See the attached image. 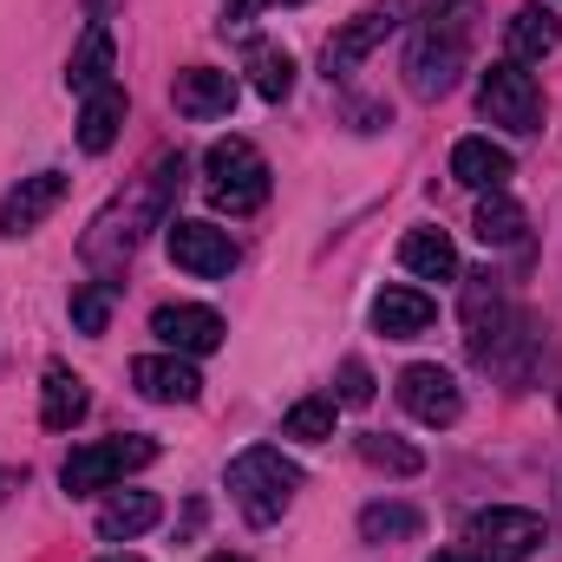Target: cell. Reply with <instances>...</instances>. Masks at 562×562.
<instances>
[{
  "instance_id": "obj_1",
  "label": "cell",
  "mask_w": 562,
  "mask_h": 562,
  "mask_svg": "<svg viewBox=\"0 0 562 562\" xmlns=\"http://www.w3.org/2000/svg\"><path fill=\"white\" fill-rule=\"evenodd\" d=\"M471 26H477V0H425L413 46H406V86L419 99H445L471 59Z\"/></svg>"
},
{
  "instance_id": "obj_2",
  "label": "cell",
  "mask_w": 562,
  "mask_h": 562,
  "mask_svg": "<svg viewBox=\"0 0 562 562\" xmlns=\"http://www.w3.org/2000/svg\"><path fill=\"white\" fill-rule=\"evenodd\" d=\"M294 491H301V464L281 458L276 445H249V451L229 458V497H236L243 524H256V530L281 524V510L294 504Z\"/></svg>"
},
{
  "instance_id": "obj_3",
  "label": "cell",
  "mask_w": 562,
  "mask_h": 562,
  "mask_svg": "<svg viewBox=\"0 0 562 562\" xmlns=\"http://www.w3.org/2000/svg\"><path fill=\"white\" fill-rule=\"evenodd\" d=\"M203 190L223 216H256L269 203V164L249 138H216L203 150Z\"/></svg>"
},
{
  "instance_id": "obj_4",
  "label": "cell",
  "mask_w": 562,
  "mask_h": 562,
  "mask_svg": "<svg viewBox=\"0 0 562 562\" xmlns=\"http://www.w3.org/2000/svg\"><path fill=\"white\" fill-rule=\"evenodd\" d=\"M144 464H157V438H144V431H125V438H92V445H79V451L66 458L59 484H66L72 497H92V491L125 484L132 471H144Z\"/></svg>"
},
{
  "instance_id": "obj_5",
  "label": "cell",
  "mask_w": 562,
  "mask_h": 562,
  "mask_svg": "<svg viewBox=\"0 0 562 562\" xmlns=\"http://www.w3.org/2000/svg\"><path fill=\"white\" fill-rule=\"evenodd\" d=\"M477 112H484L491 125L530 138V132H543V86H537L517 59H497V66L477 79Z\"/></svg>"
},
{
  "instance_id": "obj_6",
  "label": "cell",
  "mask_w": 562,
  "mask_h": 562,
  "mask_svg": "<svg viewBox=\"0 0 562 562\" xmlns=\"http://www.w3.org/2000/svg\"><path fill=\"white\" fill-rule=\"evenodd\" d=\"M543 517L537 510H524V504H491V510H477L471 517V550L484 562H530L543 550Z\"/></svg>"
},
{
  "instance_id": "obj_7",
  "label": "cell",
  "mask_w": 562,
  "mask_h": 562,
  "mask_svg": "<svg viewBox=\"0 0 562 562\" xmlns=\"http://www.w3.org/2000/svg\"><path fill=\"white\" fill-rule=\"evenodd\" d=\"M164 249H170V262H177L183 276H196V281H216V276L236 269L229 229H216V223H203V216H170V223H164Z\"/></svg>"
},
{
  "instance_id": "obj_8",
  "label": "cell",
  "mask_w": 562,
  "mask_h": 562,
  "mask_svg": "<svg viewBox=\"0 0 562 562\" xmlns=\"http://www.w3.org/2000/svg\"><path fill=\"white\" fill-rule=\"evenodd\" d=\"M517 321H524V314L504 301V281L491 276V269H484V276H464V340H471V353H477L484 367L497 360V347L510 340Z\"/></svg>"
},
{
  "instance_id": "obj_9",
  "label": "cell",
  "mask_w": 562,
  "mask_h": 562,
  "mask_svg": "<svg viewBox=\"0 0 562 562\" xmlns=\"http://www.w3.org/2000/svg\"><path fill=\"white\" fill-rule=\"evenodd\" d=\"M400 20H406V0H373V7H360L334 40H327V53H321V66H327V79H347L373 46H386L393 33H400Z\"/></svg>"
},
{
  "instance_id": "obj_10",
  "label": "cell",
  "mask_w": 562,
  "mask_h": 562,
  "mask_svg": "<svg viewBox=\"0 0 562 562\" xmlns=\"http://www.w3.org/2000/svg\"><path fill=\"white\" fill-rule=\"evenodd\" d=\"M150 334H157L170 353L196 360V353H216L229 327H223V314H216V307H196V301H170V307H157V314H150Z\"/></svg>"
},
{
  "instance_id": "obj_11",
  "label": "cell",
  "mask_w": 562,
  "mask_h": 562,
  "mask_svg": "<svg viewBox=\"0 0 562 562\" xmlns=\"http://www.w3.org/2000/svg\"><path fill=\"white\" fill-rule=\"evenodd\" d=\"M59 203H66V170H33V177H20V183L7 190V203H0V236H7V243H13V236H33Z\"/></svg>"
},
{
  "instance_id": "obj_12",
  "label": "cell",
  "mask_w": 562,
  "mask_h": 562,
  "mask_svg": "<svg viewBox=\"0 0 562 562\" xmlns=\"http://www.w3.org/2000/svg\"><path fill=\"white\" fill-rule=\"evenodd\" d=\"M400 406H406L419 425H458L464 419V393H458V380H451L445 367H425V360L400 373Z\"/></svg>"
},
{
  "instance_id": "obj_13",
  "label": "cell",
  "mask_w": 562,
  "mask_h": 562,
  "mask_svg": "<svg viewBox=\"0 0 562 562\" xmlns=\"http://www.w3.org/2000/svg\"><path fill=\"white\" fill-rule=\"evenodd\" d=\"M170 105H177L190 125L229 119V112H236V72H216V66H183V72H177V86H170Z\"/></svg>"
},
{
  "instance_id": "obj_14",
  "label": "cell",
  "mask_w": 562,
  "mask_h": 562,
  "mask_svg": "<svg viewBox=\"0 0 562 562\" xmlns=\"http://www.w3.org/2000/svg\"><path fill=\"white\" fill-rule=\"evenodd\" d=\"M132 386L150 406H190L203 393V380H196V367L183 353H138L132 360Z\"/></svg>"
},
{
  "instance_id": "obj_15",
  "label": "cell",
  "mask_w": 562,
  "mask_h": 562,
  "mask_svg": "<svg viewBox=\"0 0 562 562\" xmlns=\"http://www.w3.org/2000/svg\"><path fill=\"white\" fill-rule=\"evenodd\" d=\"M451 177L464 183V190H504L510 177H517V157L504 150V144H491V138H458L451 144Z\"/></svg>"
},
{
  "instance_id": "obj_16",
  "label": "cell",
  "mask_w": 562,
  "mask_h": 562,
  "mask_svg": "<svg viewBox=\"0 0 562 562\" xmlns=\"http://www.w3.org/2000/svg\"><path fill=\"white\" fill-rule=\"evenodd\" d=\"M112 66H119L112 26H105V20H92V26H86V40H79V46H72V59H66V86H72L79 99H92L99 86H112Z\"/></svg>"
},
{
  "instance_id": "obj_17",
  "label": "cell",
  "mask_w": 562,
  "mask_h": 562,
  "mask_svg": "<svg viewBox=\"0 0 562 562\" xmlns=\"http://www.w3.org/2000/svg\"><path fill=\"white\" fill-rule=\"evenodd\" d=\"M431 321H438V307H431L425 288H386V294L373 301V327H380L386 340H419Z\"/></svg>"
},
{
  "instance_id": "obj_18",
  "label": "cell",
  "mask_w": 562,
  "mask_h": 562,
  "mask_svg": "<svg viewBox=\"0 0 562 562\" xmlns=\"http://www.w3.org/2000/svg\"><path fill=\"white\" fill-rule=\"evenodd\" d=\"M119 125H125V86H99L79 105V150L86 157H105L119 144Z\"/></svg>"
},
{
  "instance_id": "obj_19",
  "label": "cell",
  "mask_w": 562,
  "mask_h": 562,
  "mask_svg": "<svg viewBox=\"0 0 562 562\" xmlns=\"http://www.w3.org/2000/svg\"><path fill=\"white\" fill-rule=\"evenodd\" d=\"M86 406H92L86 380H79L72 367H46V386H40V425H46V431H72V425L86 419Z\"/></svg>"
},
{
  "instance_id": "obj_20",
  "label": "cell",
  "mask_w": 562,
  "mask_h": 562,
  "mask_svg": "<svg viewBox=\"0 0 562 562\" xmlns=\"http://www.w3.org/2000/svg\"><path fill=\"white\" fill-rule=\"evenodd\" d=\"M557 46H562V20L550 7H517V13H510V59H517V66L550 59Z\"/></svg>"
},
{
  "instance_id": "obj_21",
  "label": "cell",
  "mask_w": 562,
  "mask_h": 562,
  "mask_svg": "<svg viewBox=\"0 0 562 562\" xmlns=\"http://www.w3.org/2000/svg\"><path fill=\"white\" fill-rule=\"evenodd\" d=\"M157 517H164V504H157L150 491H119V497L99 510V537H105V543H132V537H144Z\"/></svg>"
},
{
  "instance_id": "obj_22",
  "label": "cell",
  "mask_w": 562,
  "mask_h": 562,
  "mask_svg": "<svg viewBox=\"0 0 562 562\" xmlns=\"http://www.w3.org/2000/svg\"><path fill=\"white\" fill-rule=\"evenodd\" d=\"M400 262H406L419 281H451L458 276V249H451L445 229H413V236L400 243Z\"/></svg>"
},
{
  "instance_id": "obj_23",
  "label": "cell",
  "mask_w": 562,
  "mask_h": 562,
  "mask_svg": "<svg viewBox=\"0 0 562 562\" xmlns=\"http://www.w3.org/2000/svg\"><path fill=\"white\" fill-rule=\"evenodd\" d=\"M471 229H477V243H484V249H517V243H524V210H517L504 190H491V196L477 203Z\"/></svg>"
},
{
  "instance_id": "obj_24",
  "label": "cell",
  "mask_w": 562,
  "mask_h": 562,
  "mask_svg": "<svg viewBox=\"0 0 562 562\" xmlns=\"http://www.w3.org/2000/svg\"><path fill=\"white\" fill-rule=\"evenodd\" d=\"M353 445H360V458H367L373 471H393V477H419L425 471V451L406 445V438H393V431H360Z\"/></svg>"
},
{
  "instance_id": "obj_25",
  "label": "cell",
  "mask_w": 562,
  "mask_h": 562,
  "mask_svg": "<svg viewBox=\"0 0 562 562\" xmlns=\"http://www.w3.org/2000/svg\"><path fill=\"white\" fill-rule=\"evenodd\" d=\"M419 530H425V517L413 504H367L360 510V537L367 543H413Z\"/></svg>"
},
{
  "instance_id": "obj_26",
  "label": "cell",
  "mask_w": 562,
  "mask_h": 562,
  "mask_svg": "<svg viewBox=\"0 0 562 562\" xmlns=\"http://www.w3.org/2000/svg\"><path fill=\"white\" fill-rule=\"evenodd\" d=\"M249 86H256L269 105H281V99L294 92V59H288L281 46H269V40H256V46H249Z\"/></svg>"
},
{
  "instance_id": "obj_27",
  "label": "cell",
  "mask_w": 562,
  "mask_h": 562,
  "mask_svg": "<svg viewBox=\"0 0 562 562\" xmlns=\"http://www.w3.org/2000/svg\"><path fill=\"white\" fill-rule=\"evenodd\" d=\"M334 419H340V400H294L288 419H281V438H301V445H327L334 438Z\"/></svg>"
},
{
  "instance_id": "obj_28",
  "label": "cell",
  "mask_w": 562,
  "mask_h": 562,
  "mask_svg": "<svg viewBox=\"0 0 562 562\" xmlns=\"http://www.w3.org/2000/svg\"><path fill=\"white\" fill-rule=\"evenodd\" d=\"M112 294H119V281H86V288H72V327L99 340V334L112 327Z\"/></svg>"
},
{
  "instance_id": "obj_29",
  "label": "cell",
  "mask_w": 562,
  "mask_h": 562,
  "mask_svg": "<svg viewBox=\"0 0 562 562\" xmlns=\"http://www.w3.org/2000/svg\"><path fill=\"white\" fill-rule=\"evenodd\" d=\"M334 400H340V406H373V373H367V360H340Z\"/></svg>"
},
{
  "instance_id": "obj_30",
  "label": "cell",
  "mask_w": 562,
  "mask_h": 562,
  "mask_svg": "<svg viewBox=\"0 0 562 562\" xmlns=\"http://www.w3.org/2000/svg\"><path fill=\"white\" fill-rule=\"evenodd\" d=\"M262 7H276V0H223V33H236V26H249Z\"/></svg>"
},
{
  "instance_id": "obj_31",
  "label": "cell",
  "mask_w": 562,
  "mask_h": 562,
  "mask_svg": "<svg viewBox=\"0 0 562 562\" xmlns=\"http://www.w3.org/2000/svg\"><path fill=\"white\" fill-rule=\"evenodd\" d=\"M431 562H484V557H477V550H438Z\"/></svg>"
},
{
  "instance_id": "obj_32",
  "label": "cell",
  "mask_w": 562,
  "mask_h": 562,
  "mask_svg": "<svg viewBox=\"0 0 562 562\" xmlns=\"http://www.w3.org/2000/svg\"><path fill=\"white\" fill-rule=\"evenodd\" d=\"M112 7H119V0H86V13H92V20H105Z\"/></svg>"
},
{
  "instance_id": "obj_33",
  "label": "cell",
  "mask_w": 562,
  "mask_h": 562,
  "mask_svg": "<svg viewBox=\"0 0 562 562\" xmlns=\"http://www.w3.org/2000/svg\"><path fill=\"white\" fill-rule=\"evenodd\" d=\"M7 484H13V471H0V504H7Z\"/></svg>"
},
{
  "instance_id": "obj_34",
  "label": "cell",
  "mask_w": 562,
  "mask_h": 562,
  "mask_svg": "<svg viewBox=\"0 0 562 562\" xmlns=\"http://www.w3.org/2000/svg\"><path fill=\"white\" fill-rule=\"evenodd\" d=\"M210 562H249V557H229V550H223V557H210Z\"/></svg>"
},
{
  "instance_id": "obj_35",
  "label": "cell",
  "mask_w": 562,
  "mask_h": 562,
  "mask_svg": "<svg viewBox=\"0 0 562 562\" xmlns=\"http://www.w3.org/2000/svg\"><path fill=\"white\" fill-rule=\"evenodd\" d=\"M99 562H144V557H99Z\"/></svg>"
},
{
  "instance_id": "obj_36",
  "label": "cell",
  "mask_w": 562,
  "mask_h": 562,
  "mask_svg": "<svg viewBox=\"0 0 562 562\" xmlns=\"http://www.w3.org/2000/svg\"><path fill=\"white\" fill-rule=\"evenodd\" d=\"M276 7H307V0H276Z\"/></svg>"
}]
</instances>
